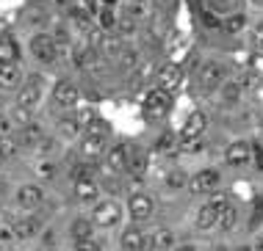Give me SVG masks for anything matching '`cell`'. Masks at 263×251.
I'll use <instances>...</instances> for the list:
<instances>
[{
	"label": "cell",
	"mask_w": 263,
	"mask_h": 251,
	"mask_svg": "<svg viewBox=\"0 0 263 251\" xmlns=\"http://www.w3.org/2000/svg\"><path fill=\"white\" fill-rule=\"evenodd\" d=\"M127 215H130L133 224H144V221H150L155 215V196H150L147 191H136L127 196Z\"/></svg>",
	"instance_id": "obj_5"
},
{
	"label": "cell",
	"mask_w": 263,
	"mask_h": 251,
	"mask_svg": "<svg viewBox=\"0 0 263 251\" xmlns=\"http://www.w3.org/2000/svg\"><path fill=\"white\" fill-rule=\"evenodd\" d=\"M69 179H95V163L72 160V166H69Z\"/></svg>",
	"instance_id": "obj_32"
},
{
	"label": "cell",
	"mask_w": 263,
	"mask_h": 251,
	"mask_svg": "<svg viewBox=\"0 0 263 251\" xmlns=\"http://www.w3.org/2000/svg\"><path fill=\"white\" fill-rule=\"evenodd\" d=\"M119 248L122 251H153L150 235L144 232L141 226H125L122 235H119Z\"/></svg>",
	"instance_id": "obj_11"
},
{
	"label": "cell",
	"mask_w": 263,
	"mask_h": 251,
	"mask_svg": "<svg viewBox=\"0 0 263 251\" xmlns=\"http://www.w3.org/2000/svg\"><path fill=\"white\" fill-rule=\"evenodd\" d=\"M236 251H252V246H238Z\"/></svg>",
	"instance_id": "obj_46"
},
{
	"label": "cell",
	"mask_w": 263,
	"mask_h": 251,
	"mask_svg": "<svg viewBox=\"0 0 263 251\" xmlns=\"http://www.w3.org/2000/svg\"><path fill=\"white\" fill-rule=\"evenodd\" d=\"M0 102H3V94H0Z\"/></svg>",
	"instance_id": "obj_49"
},
{
	"label": "cell",
	"mask_w": 263,
	"mask_h": 251,
	"mask_svg": "<svg viewBox=\"0 0 263 251\" xmlns=\"http://www.w3.org/2000/svg\"><path fill=\"white\" fill-rule=\"evenodd\" d=\"M250 41H252V47L258 50V53H263V19L252 25V31H250Z\"/></svg>",
	"instance_id": "obj_37"
},
{
	"label": "cell",
	"mask_w": 263,
	"mask_h": 251,
	"mask_svg": "<svg viewBox=\"0 0 263 251\" xmlns=\"http://www.w3.org/2000/svg\"><path fill=\"white\" fill-rule=\"evenodd\" d=\"M219 91H222V102L224 105H236L241 99V94H244V89H241L236 80H224L222 86H219Z\"/></svg>",
	"instance_id": "obj_30"
},
{
	"label": "cell",
	"mask_w": 263,
	"mask_h": 251,
	"mask_svg": "<svg viewBox=\"0 0 263 251\" xmlns=\"http://www.w3.org/2000/svg\"><path fill=\"white\" fill-rule=\"evenodd\" d=\"M114 61H117V67L122 69V72H133V69H136V64H139V53H136L133 47H127V45H125V47H122V53H119Z\"/></svg>",
	"instance_id": "obj_31"
},
{
	"label": "cell",
	"mask_w": 263,
	"mask_h": 251,
	"mask_svg": "<svg viewBox=\"0 0 263 251\" xmlns=\"http://www.w3.org/2000/svg\"><path fill=\"white\" fill-rule=\"evenodd\" d=\"M72 199L78 204H95L100 199L97 179H72Z\"/></svg>",
	"instance_id": "obj_18"
},
{
	"label": "cell",
	"mask_w": 263,
	"mask_h": 251,
	"mask_svg": "<svg viewBox=\"0 0 263 251\" xmlns=\"http://www.w3.org/2000/svg\"><path fill=\"white\" fill-rule=\"evenodd\" d=\"M163 185H166L169 191H183L189 185V174L183 169H172L166 177H163Z\"/></svg>",
	"instance_id": "obj_33"
},
{
	"label": "cell",
	"mask_w": 263,
	"mask_h": 251,
	"mask_svg": "<svg viewBox=\"0 0 263 251\" xmlns=\"http://www.w3.org/2000/svg\"><path fill=\"white\" fill-rule=\"evenodd\" d=\"M23 152V143L14 133H0V157L3 160H9V157H17Z\"/></svg>",
	"instance_id": "obj_26"
},
{
	"label": "cell",
	"mask_w": 263,
	"mask_h": 251,
	"mask_svg": "<svg viewBox=\"0 0 263 251\" xmlns=\"http://www.w3.org/2000/svg\"><path fill=\"white\" fill-rule=\"evenodd\" d=\"M28 53L33 55V61H39V64H45V67H50V64L59 61V45H55V39H53V33H47V31H36L28 39Z\"/></svg>",
	"instance_id": "obj_2"
},
{
	"label": "cell",
	"mask_w": 263,
	"mask_h": 251,
	"mask_svg": "<svg viewBox=\"0 0 263 251\" xmlns=\"http://www.w3.org/2000/svg\"><path fill=\"white\" fill-rule=\"evenodd\" d=\"M97 23H100V31H114V25H117V14L105 6V9L100 11V17H97Z\"/></svg>",
	"instance_id": "obj_35"
},
{
	"label": "cell",
	"mask_w": 263,
	"mask_h": 251,
	"mask_svg": "<svg viewBox=\"0 0 263 251\" xmlns=\"http://www.w3.org/2000/svg\"><path fill=\"white\" fill-rule=\"evenodd\" d=\"M50 97H53V105L61 108V111H72V108L81 105V89L72 80H59L53 86Z\"/></svg>",
	"instance_id": "obj_10"
},
{
	"label": "cell",
	"mask_w": 263,
	"mask_h": 251,
	"mask_svg": "<svg viewBox=\"0 0 263 251\" xmlns=\"http://www.w3.org/2000/svg\"><path fill=\"white\" fill-rule=\"evenodd\" d=\"M25 80V72L20 67V61L0 64V91H17Z\"/></svg>",
	"instance_id": "obj_17"
},
{
	"label": "cell",
	"mask_w": 263,
	"mask_h": 251,
	"mask_svg": "<svg viewBox=\"0 0 263 251\" xmlns=\"http://www.w3.org/2000/svg\"><path fill=\"white\" fill-rule=\"evenodd\" d=\"M14 202H17L20 210L25 213H36L39 207H45L47 202V193L39 182H23L17 191H14Z\"/></svg>",
	"instance_id": "obj_4"
},
{
	"label": "cell",
	"mask_w": 263,
	"mask_h": 251,
	"mask_svg": "<svg viewBox=\"0 0 263 251\" xmlns=\"http://www.w3.org/2000/svg\"><path fill=\"white\" fill-rule=\"evenodd\" d=\"M17 138H20V143H23V149H47L50 147V135H47L45 127L36 124V121L20 127Z\"/></svg>",
	"instance_id": "obj_12"
},
{
	"label": "cell",
	"mask_w": 263,
	"mask_h": 251,
	"mask_svg": "<svg viewBox=\"0 0 263 251\" xmlns=\"http://www.w3.org/2000/svg\"><path fill=\"white\" fill-rule=\"evenodd\" d=\"M252 3H255V6H263V0H252Z\"/></svg>",
	"instance_id": "obj_47"
},
{
	"label": "cell",
	"mask_w": 263,
	"mask_h": 251,
	"mask_svg": "<svg viewBox=\"0 0 263 251\" xmlns=\"http://www.w3.org/2000/svg\"><path fill=\"white\" fill-rule=\"evenodd\" d=\"M202 23L208 28H219V25H222V19H219L213 11H202Z\"/></svg>",
	"instance_id": "obj_42"
},
{
	"label": "cell",
	"mask_w": 263,
	"mask_h": 251,
	"mask_svg": "<svg viewBox=\"0 0 263 251\" xmlns=\"http://www.w3.org/2000/svg\"><path fill=\"white\" fill-rule=\"evenodd\" d=\"M136 31H139V19H133L130 14H119L117 25H114V33L119 39H130V36H136Z\"/></svg>",
	"instance_id": "obj_28"
},
{
	"label": "cell",
	"mask_w": 263,
	"mask_h": 251,
	"mask_svg": "<svg viewBox=\"0 0 263 251\" xmlns=\"http://www.w3.org/2000/svg\"><path fill=\"white\" fill-rule=\"evenodd\" d=\"M236 83L241 86V89H252V86L255 83H258V72H255V69H244V72H241V75L236 77Z\"/></svg>",
	"instance_id": "obj_36"
},
{
	"label": "cell",
	"mask_w": 263,
	"mask_h": 251,
	"mask_svg": "<svg viewBox=\"0 0 263 251\" xmlns=\"http://www.w3.org/2000/svg\"><path fill=\"white\" fill-rule=\"evenodd\" d=\"M3 163H6V160H3V157H0V169H3Z\"/></svg>",
	"instance_id": "obj_48"
},
{
	"label": "cell",
	"mask_w": 263,
	"mask_h": 251,
	"mask_svg": "<svg viewBox=\"0 0 263 251\" xmlns=\"http://www.w3.org/2000/svg\"><path fill=\"white\" fill-rule=\"evenodd\" d=\"M260 9H263V6H260Z\"/></svg>",
	"instance_id": "obj_51"
},
{
	"label": "cell",
	"mask_w": 263,
	"mask_h": 251,
	"mask_svg": "<svg viewBox=\"0 0 263 251\" xmlns=\"http://www.w3.org/2000/svg\"><path fill=\"white\" fill-rule=\"evenodd\" d=\"M224 163L230 169H244L252 163V143L250 141H233L224 149Z\"/></svg>",
	"instance_id": "obj_15"
},
{
	"label": "cell",
	"mask_w": 263,
	"mask_h": 251,
	"mask_svg": "<svg viewBox=\"0 0 263 251\" xmlns=\"http://www.w3.org/2000/svg\"><path fill=\"white\" fill-rule=\"evenodd\" d=\"M122 204L117 202V199H97L95 204H91V224L95 229H103V232H108V229H117L122 224Z\"/></svg>",
	"instance_id": "obj_1"
},
{
	"label": "cell",
	"mask_w": 263,
	"mask_h": 251,
	"mask_svg": "<svg viewBox=\"0 0 263 251\" xmlns=\"http://www.w3.org/2000/svg\"><path fill=\"white\" fill-rule=\"evenodd\" d=\"M33 111H25V108H20V105H14V111L11 113H6V116H9V121H11V127H25V124H31L33 121V116H31Z\"/></svg>",
	"instance_id": "obj_34"
},
{
	"label": "cell",
	"mask_w": 263,
	"mask_h": 251,
	"mask_svg": "<svg viewBox=\"0 0 263 251\" xmlns=\"http://www.w3.org/2000/svg\"><path fill=\"white\" fill-rule=\"evenodd\" d=\"M175 147H177V138H175L172 133H163L161 141H158V149H161V152H172Z\"/></svg>",
	"instance_id": "obj_40"
},
{
	"label": "cell",
	"mask_w": 263,
	"mask_h": 251,
	"mask_svg": "<svg viewBox=\"0 0 263 251\" xmlns=\"http://www.w3.org/2000/svg\"><path fill=\"white\" fill-rule=\"evenodd\" d=\"M95 235V224H91V218L86 215H75L72 221H69V238L75 240H83V238H91Z\"/></svg>",
	"instance_id": "obj_21"
},
{
	"label": "cell",
	"mask_w": 263,
	"mask_h": 251,
	"mask_svg": "<svg viewBox=\"0 0 263 251\" xmlns=\"http://www.w3.org/2000/svg\"><path fill=\"white\" fill-rule=\"evenodd\" d=\"M45 91H47V86H45V77L42 75L25 77L23 86L17 89V94H14V105L25 108V111H36L39 102L45 99Z\"/></svg>",
	"instance_id": "obj_3"
},
{
	"label": "cell",
	"mask_w": 263,
	"mask_h": 251,
	"mask_svg": "<svg viewBox=\"0 0 263 251\" xmlns=\"http://www.w3.org/2000/svg\"><path fill=\"white\" fill-rule=\"evenodd\" d=\"M169 105H172V94H166L158 86H153L144 94V99H141V113H144L147 119H161L163 113L169 111Z\"/></svg>",
	"instance_id": "obj_9"
},
{
	"label": "cell",
	"mask_w": 263,
	"mask_h": 251,
	"mask_svg": "<svg viewBox=\"0 0 263 251\" xmlns=\"http://www.w3.org/2000/svg\"><path fill=\"white\" fill-rule=\"evenodd\" d=\"M260 111H263V102H260Z\"/></svg>",
	"instance_id": "obj_50"
},
{
	"label": "cell",
	"mask_w": 263,
	"mask_h": 251,
	"mask_svg": "<svg viewBox=\"0 0 263 251\" xmlns=\"http://www.w3.org/2000/svg\"><path fill=\"white\" fill-rule=\"evenodd\" d=\"M78 143V160H86V163H100L105 149H108V135H86L83 133L81 138L75 141Z\"/></svg>",
	"instance_id": "obj_6"
},
{
	"label": "cell",
	"mask_w": 263,
	"mask_h": 251,
	"mask_svg": "<svg viewBox=\"0 0 263 251\" xmlns=\"http://www.w3.org/2000/svg\"><path fill=\"white\" fill-rule=\"evenodd\" d=\"M252 160H255V169L263 171V147L260 143H252Z\"/></svg>",
	"instance_id": "obj_41"
},
{
	"label": "cell",
	"mask_w": 263,
	"mask_h": 251,
	"mask_svg": "<svg viewBox=\"0 0 263 251\" xmlns=\"http://www.w3.org/2000/svg\"><path fill=\"white\" fill-rule=\"evenodd\" d=\"M222 28L224 33H230V36H236V33H241L247 28V14L244 11H230V14H224L222 17Z\"/></svg>",
	"instance_id": "obj_25"
},
{
	"label": "cell",
	"mask_w": 263,
	"mask_h": 251,
	"mask_svg": "<svg viewBox=\"0 0 263 251\" xmlns=\"http://www.w3.org/2000/svg\"><path fill=\"white\" fill-rule=\"evenodd\" d=\"M183 83V69L180 64H163V67H158V72H155V86H158L161 91H166V94H172V91L180 89Z\"/></svg>",
	"instance_id": "obj_13"
},
{
	"label": "cell",
	"mask_w": 263,
	"mask_h": 251,
	"mask_svg": "<svg viewBox=\"0 0 263 251\" xmlns=\"http://www.w3.org/2000/svg\"><path fill=\"white\" fill-rule=\"evenodd\" d=\"M11 61H20V45L14 36L3 33L0 36V64H11Z\"/></svg>",
	"instance_id": "obj_24"
},
{
	"label": "cell",
	"mask_w": 263,
	"mask_h": 251,
	"mask_svg": "<svg viewBox=\"0 0 263 251\" xmlns=\"http://www.w3.org/2000/svg\"><path fill=\"white\" fill-rule=\"evenodd\" d=\"M219 182H222V174L216 169H200L189 177L186 188L194 193V196H208V193L219 191Z\"/></svg>",
	"instance_id": "obj_8"
},
{
	"label": "cell",
	"mask_w": 263,
	"mask_h": 251,
	"mask_svg": "<svg viewBox=\"0 0 263 251\" xmlns=\"http://www.w3.org/2000/svg\"><path fill=\"white\" fill-rule=\"evenodd\" d=\"M172 251H200V246H194V243H180V246H175Z\"/></svg>",
	"instance_id": "obj_44"
},
{
	"label": "cell",
	"mask_w": 263,
	"mask_h": 251,
	"mask_svg": "<svg viewBox=\"0 0 263 251\" xmlns=\"http://www.w3.org/2000/svg\"><path fill=\"white\" fill-rule=\"evenodd\" d=\"M9 232H11V238H17V240H31V238H36V235L42 232V221L33 213L20 215V218H11Z\"/></svg>",
	"instance_id": "obj_14"
},
{
	"label": "cell",
	"mask_w": 263,
	"mask_h": 251,
	"mask_svg": "<svg viewBox=\"0 0 263 251\" xmlns=\"http://www.w3.org/2000/svg\"><path fill=\"white\" fill-rule=\"evenodd\" d=\"M263 224V196L260 199H255V207H252V218H250V226L252 229H258Z\"/></svg>",
	"instance_id": "obj_39"
},
{
	"label": "cell",
	"mask_w": 263,
	"mask_h": 251,
	"mask_svg": "<svg viewBox=\"0 0 263 251\" xmlns=\"http://www.w3.org/2000/svg\"><path fill=\"white\" fill-rule=\"evenodd\" d=\"M208 121L211 119L205 111H191L180 127V138H202L205 130H208Z\"/></svg>",
	"instance_id": "obj_16"
},
{
	"label": "cell",
	"mask_w": 263,
	"mask_h": 251,
	"mask_svg": "<svg viewBox=\"0 0 263 251\" xmlns=\"http://www.w3.org/2000/svg\"><path fill=\"white\" fill-rule=\"evenodd\" d=\"M81 135H83V130H81V121H78L75 113H64V116H59V138L78 141Z\"/></svg>",
	"instance_id": "obj_20"
},
{
	"label": "cell",
	"mask_w": 263,
	"mask_h": 251,
	"mask_svg": "<svg viewBox=\"0 0 263 251\" xmlns=\"http://www.w3.org/2000/svg\"><path fill=\"white\" fill-rule=\"evenodd\" d=\"M252 251H263V235H260V238L252 243Z\"/></svg>",
	"instance_id": "obj_45"
},
{
	"label": "cell",
	"mask_w": 263,
	"mask_h": 251,
	"mask_svg": "<svg viewBox=\"0 0 263 251\" xmlns=\"http://www.w3.org/2000/svg\"><path fill=\"white\" fill-rule=\"evenodd\" d=\"M75 251H103L100 240L91 235V238H83V240H75Z\"/></svg>",
	"instance_id": "obj_38"
},
{
	"label": "cell",
	"mask_w": 263,
	"mask_h": 251,
	"mask_svg": "<svg viewBox=\"0 0 263 251\" xmlns=\"http://www.w3.org/2000/svg\"><path fill=\"white\" fill-rule=\"evenodd\" d=\"M127 155H130V147H127V143H111V147L105 149L103 160H105V166H108L111 171H117V174H125Z\"/></svg>",
	"instance_id": "obj_19"
},
{
	"label": "cell",
	"mask_w": 263,
	"mask_h": 251,
	"mask_svg": "<svg viewBox=\"0 0 263 251\" xmlns=\"http://www.w3.org/2000/svg\"><path fill=\"white\" fill-rule=\"evenodd\" d=\"M227 80V67L222 61H205L197 72V83L202 91H219V86Z\"/></svg>",
	"instance_id": "obj_7"
},
{
	"label": "cell",
	"mask_w": 263,
	"mask_h": 251,
	"mask_svg": "<svg viewBox=\"0 0 263 251\" xmlns=\"http://www.w3.org/2000/svg\"><path fill=\"white\" fill-rule=\"evenodd\" d=\"M233 3H236V0H211L213 9H230Z\"/></svg>",
	"instance_id": "obj_43"
},
{
	"label": "cell",
	"mask_w": 263,
	"mask_h": 251,
	"mask_svg": "<svg viewBox=\"0 0 263 251\" xmlns=\"http://www.w3.org/2000/svg\"><path fill=\"white\" fill-rule=\"evenodd\" d=\"M236 221H238V210H236V204L230 202L222 213H219L216 229H222V232H230V229H236Z\"/></svg>",
	"instance_id": "obj_29"
},
{
	"label": "cell",
	"mask_w": 263,
	"mask_h": 251,
	"mask_svg": "<svg viewBox=\"0 0 263 251\" xmlns=\"http://www.w3.org/2000/svg\"><path fill=\"white\" fill-rule=\"evenodd\" d=\"M147 171V155L141 149H133L130 147V155H127V166H125V174H133V177H141Z\"/></svg>",
	"instance_id": "obj_27"
},
{
	"label": "cell",
	"mask_w": 263,
	"mask_h": 251,
	"mask_svg": "<svg viewBox=\"0 0 263 251\" xmlns=\"http://www.w3.org/2000/svg\"><path fill=\"white\" fill-rule=\"evenodd\" d=\"M150 243H153V251H172L177 243H175V232L169 226H158L155 232L150 235Z\"/></svg>",
	"instance_id": "obj_22"
},
{
	"label": "cell",
	"mask_w": 263,
	"mask_h": 251,
	"mask_svg": "<svg viewBox=\"0 0 263 251\" xmlns=\"http://www.w3.org/2000/svg\"><path fill=\"white\" fill-rule=\"evenodd\" d=\"M216 218H219V210L211 202H205L200 210H197V229H200V232H211V229H216Z\"/></svg>",
	"instance_id": "obj_23"
}]
</instances>
